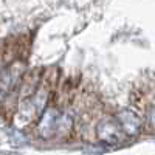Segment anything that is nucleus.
Returning a JSON list of instances; mask_svg holds the SVG:
<instances>
[{"label":"nucleus","instance_id":"f03ea898","mask_svg":"<svg viewBox=\"0 0 155 155\" xmlns=\"http://www.w3.org/2000/svg\"><path fill=\"white\" fill-rule=\"evenodd\" d=\"M61 116H62V112L58 107H47V110L44 112L41 121L37 124V134L41 135V138L48 140L58 135Z\"/></svg>","mask_w":155,"mask_h":155},{"label":"nucleus","instance_id":"f257e3e1","mask_svg":"<svg viewBox=\"0 0 155 155\" xmlns=\"http://www.w3.org/2000/svg\"><path fill=\"white\" fill-rule=\"evenodd\" d=\"M123 129L118 123L116 118H104L101 120L96 126V137L99 141L106 143L109 146H113V144H118L120 141L123 140Z\"/></svg>","mask_w":155,"mask_h":155},{"label":"nucleus","instance_id":"20e7f679","mask_svg":"<svg viewBox=\"0 0 155 155\" xmlns=\"http://www.w3.org/2000/svg\"><path fill=\"white\" fill-rule=\"evenodd\" d=\"M149 123H150V126L155 129V104L149 109Z\"/></svg>","mask_w":155,"mask_h":155},{"label":"nucleus","instance_id":"7ed1b4c3","mask_svg":"<svg viewBox=\"0 0 155 155\" xmlns=\"http://www.w3.org/2000/svg\"><path fill=\"white\" fill-rule=\"evenodd\" d=\"M116 120H118L124 135L127 137H137L141 130V120L138 118V115L132 110H121L116 115Z\"/></svg>","mask_w":155,"mask_h":155}]
</instances>
